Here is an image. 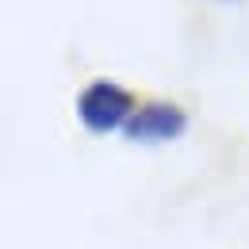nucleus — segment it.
<instances>
[{"instance_id": "obj_1", "label": "nucleus", "mask_w": 249, "mask_h": 249, "mask_svg": "<svg viewBox=\"0 0 249 249\" xmlns=\"http://www.w3.org/2000/svg\"><path fill=\"white\" fill-rule=\"evenodd\" d=\"M73 107H77V123L89 134L104 138V134H123V126L130 123L138 100H134V92L126 85L111 81V77H96L77 92Z\"/></svg>"}, {"instance_id": "obj_2", "label": "nucleus", "mask_w": 249, "mask_h": 249, "mask_svg": "<svg viewBox=\"0 0 249 249\" xmlns=\"http://www.w3.org/2000/svg\"><path fill=\"white\" fill-rule=\"evenodd\" d=\"M188 111L173 100H142L123 126V138L134 146H165L188 134Z\"/></svg>"}, {"instance_id": "obj_3", "label": "nucleus", "mask_w": 249, "mask_h": 249, "mask_svg": "<svg viewBox=\"0 0 249 249\" xmlns=\"http://www.w3.org/2000/svg\"><path fill=\"white\" fill-rule=\"evenodd\" d=\"M215 4H242V0H215Z\"/></svg>"}]
</instances>
